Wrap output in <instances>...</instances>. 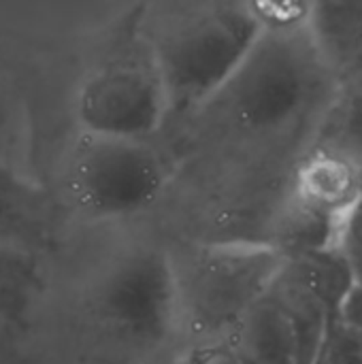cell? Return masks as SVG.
<instances>
[{"instance_id": "1", "label": "cell", "mask_w": 362, "mask_h": 364, "mask_svg": "<svg viewBox=\"0 0 362 364\" xmlns=\"http://www.w3.org/2000/svg\"><path fill=\"white\" fill-rule=\"evenodd\" d=\"M260 38L262 32L245 2L169 6L147 38L169 113H188L213 102L245 66Z\"/></svg>"}, {"instance_id": "2", "label": "cell", "mask_w": 362, "mask_h": 364, "mask_svg": "<svg viewBox=\"0 0 362 364\" xmlns=\"http://www.w3.org/2000/svg\"><path fill=\"white\" fill-rule=\"evenodd\" d=\"M288 256L273 241H226L173 260L177 309L188 331L209 346L226 341L271 292Z\"/></svg>"}, {"instance_id": "3", "label": "cell", "mask_w": 362, "mask_h": 364, "mask_svg": "<svg viewBox=\"0 0 362 364\" xmlns=\"http://www.w3.org/2000/svg\"><path fill=\"white\" fill-rule=\"evenodd\" d=\"M166 162L151 141L81 132L64 171L68 203L94 220L147 209L164 190Z\"/></svg>"}, {"instance_id": "4", "label": "cell", "mask_w": 362, "mask_h": 364, "mask_svg": "<svg viewBox=\"0 0 362 364\" xmlns=\"http://www.w3.org/2000/svg\"><path fill=\"white\" fill-rule=\"evenodd\" d=\"M316 73L326 75L305 32L292 36L262 34L245 66L215 100L224 98L243 124L273 126L305 105L314 92Z\"/></svg>"}, {"instance_id": "5", "label": "cell", "mask_w": 362, "mask_h": 364, "mask_svg": "<svg viewBox=\"0 0 362 364\" xmlns=\"http://www.w3.org/2000/svg\"><path fill=\"white\" fill-rule=\"evenodd\" d=\"M166 115V92L149 51L98 66L77 94V119L90 134L151 141Z\"/></svg>"}, {"instance_id": "6", "label": "cell", "mask_w": 362, "mask_h": 364, "mask_svg": "<svg viewBox=\"0 0 362 364\" xmlns=\"http://www.w3.org/2000/svg\"><path fill=\"white\" fill-rule=\"evenodd\" d=\"M94 311L124 337H160L179 316L173 260L154 252L126 256L100 279Z\"/></svg>"}, {"instance_id": "7", "label": "cell", "mask_w": 362, "mask_h": 364, "mask_svg": "<svg viewBox=\"0 0 362 364\" xmlns=\"http://www.w3.org/2000/svg\"><path fill=\"white\" fill-rule=\"evenodd\" d=\"M362 209V149L316 139L305 156L297 162L286 213L341 235L348 222Z\"/></svg>"}, {"instance_id": "8", "label": "cell", "mask_w": 362, "mask_h": 364, "mask_svg": "<svg viewBox=\"0 0 362 364\" xmlns=\"http://www.w3.org/2000/svg\"><path fill=\"white\" fill-rule=\"evenodd\" d=\"M307 41L335 83L362 55V2H314Z\"/></svg>"}, {"instance_id": "9", "label": "cell", "mask_w": 362, "mask_h": 364, "mask_svg": "<svg viewBox=\"0 0 362 364\" xmlns=\"http://www.w3.org/2000/svg\"><path fill=\"white\" fill-rule=\"evenodd\" d=\"M226 341L254 364H303L294 324L273 292L241 320Z\"/></svg>"}, {"instance_id": "10", "label": "cell", "mask_w": 362, "mask_h": 364, "mask_svg": "<svg viewBox=\"0 0 362 364\" xmlns=\"http://www.w3.org/2000/svg\"><path fill=\"white\" fill-rule=\"evenodd\" d=\"M362 149V55L335 83L318 136Z\"/></svg>"}, {"instance_id": "11", "label": "cell", "mask_w": 362, "mask_h": 364, "mask_svg": "<svg viewBox=\"0 0 362 364\" xmlns=\"http://www.w3.org/2000/svg\"><path fill=\"white\" fill-rule=\"evenodd\" d=\"M265 36H292L307 30L314 2L303 0H252L245 2Z\"/></svg>"}, {"instance_id": "12", "label": "cell", "mask_w": 362, "mask_h": 364, "mask_svg": "<svg viewBox=\"0 0 362 364\" xmlns=\"http://www.w3.org/2000/svg\"><path fill=\"white\" fill-rule=\"evenodd\" d=\"M314 364H362V331L341 318L326 335Z\"/></svg>"}, {"instance_id": "13", "label": "cell", "mask_w": 362, "mask_h": 364, "mask_svg": "<svg viewBox=\"0 0 362 364\" xmlns=\"http://www.w3.org/2000/svg\"><path fill=\"white\" fill-rule=\"evenodd\" d=\"M198 356H201L198 364H254L228 341H222L215 346H203L198 350Z\"/></svg>"}, {"instance_id": "14", "label": "cell", "mask_w": 362, "mask_h": 364, "mask_svg": "<svg viewBox=\"0 0 362 364\" xmlns=\"http://www.w3.org/2000/svg\"><path fill=\"white\" fill-rule=\"evenodd\" d=\"M17 271H19V260L15 258V254H11L9 250L0 245V282Z\"/></svg>"}, {"instance_id": "15", "label": "cell", "mask_w": 362, "mask_h": 364, "mask_svg": "<svg viewBox=\"0 0 362 364\" xmlns=\"http://www.w3.org/2000/svg\"><path fill=\"white\" fill-rule=\"evenodd\" d=\"M9 220H11V207H9V203L2 198V194H0V237L4 235V230H6V226H9Z\"/></svg>"}]
</instances>
